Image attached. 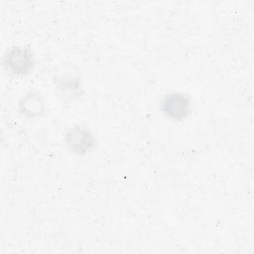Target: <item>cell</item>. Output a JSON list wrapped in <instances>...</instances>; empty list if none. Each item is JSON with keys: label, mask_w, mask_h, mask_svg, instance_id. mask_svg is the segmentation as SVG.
<instances>
[{"label": "cell", "mask_w": 254, "mask_h": 254, "mask_svg": "<svg viewBox=\"0 0 254 254\" xmlns=\"http://www.w3.org/2000/svg\"><path fill=\"white\" fill-rule=\"evenodd\" d=\"M163 111L174 119H182L190 111L189 99L180 93H170L162 101Z\"/></svg>", "instance_id": "6da1fadb"}, {"label": "cell", "mask_w": 254, "mask_h": 254, "mask_svg": "<svg viewBox=\"0 0 254 254\" xmlns=\"http://www.w3.org/2000/svg\"><path fill=\"white\" fill-rule=\"evenodd\" d=\"M6 59L10 69L17 74H23L27 72L33 64L31 54L27 50L21 48L12 49L7 55Z\"/></svg>", "instance_id": "7a4b0ae2"}, {"label": "cell", "mask_w": 254, "mask_h": 254, "mask_svg": "<svg viewBox=\"0 0 254 254\" xmlns=\"http://www.w3.org/2000/svg\"><path fill=\"white\" fill-rule=\"evenodd\" d=\"M66 142L74 152L84 153L92 147L93 138L87 130L74 127L66 133Z\"/></svg>", "instance_id": "3957f363"}, {"label": "cell", "mask_w": 254, "mask_h": 254, "mask_svg": "<svg viewBox=\"0 0 254 254\" xmlns=\"http://www.w3.org/2000/svg\"><path fill=\"white\" fill-rule=\"evenodd\" d=\"M21 105L23 106L22 110H24L25 113H30L34 115V114H38L39 111L42 110L43 102L41 101V98L38 95L34 93H30L25 98H23Z\"/></svg>", "instance_id": "277c9868"}]
</instances>
